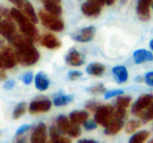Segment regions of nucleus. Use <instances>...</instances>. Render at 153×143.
<instances>
[{"instance_id":"obj_1","label":"nucleus","mask_w":153,"mask_h":143,"mask_svg":"<svg viewBox=\"0 0 153 143\" xmlns=\"http://www.w3.org/2000/svg\"><path fill=\"white\" fill-rule=\"evenodd\" d=\"M10 13L12 18L17 22L22 33L28 36L32 41L39 39V31L34 25V22L30 18H28L22 12L16 8H12Z\"/></svg>"},{"instance_id":"obj_2","label":"nucleus","mask_w":153,"mask_h":143,"mask_svg":"<svg viewBox=\"0 0 153 143\" xmlns=\"http://www.w3.org/2000/svg\"><path fill=\"white\" fill-rule=\"evenodd\" d=\"M15 54L18 62L24 66H30L36 64L39 59V53L33 46L32 42L17 48Z\"/></svg>"},{"instance_id":"obj_3","label":"nucleus","mask_w":153,"mask_h":143,"mask_svg":"<svg viewBox=\"0 0 153 143\" xmlns=\"http://www.w3.org/2000/svg\"><path fill=\"white\" fill-rule=\"evenodd\" d=\"M39 18L42 24L52 31H62L65 28L64 21L58 15L50 13L47 11L40 10L39 12Z\"/></svg>"},{"instance_id":"obj_4","label":"nucleus","mask_w":153,"mask_h":143,"mask_svg":"<svg viewBox=\"0 0 153 143\" xmlns=\"http://www.w3.org/2000/svg\"><path fill=\"white\" fill-rule=\"evenodd\" d=\"M56 124L58 130L65 134H67L73 138H77L78 136L81 135L82 132L78 124H74L73 122H71V120H69L65 116H60L57 117Z\"/></svg>"},{"instance_id":"obj_5","label":"nucleus","mask_w":153,"mask_h":143,"mask_svg":"<svg viewBox=\"0 0 153 143\" xmlns=\"http://www.w3.org/2000/svg\"><path fill=\"white\" fill-rule=\"evenodd\" d=\"M114 111L115 109L111 105L99 106L98 108L95 110V122L101 126L106 127L114 117Z\"/></svg>"},{"instance_id":"obj_6","label":"nucleus","mask_w":153,"mask_h":143,"mask_svg":"<svg viewBox=\"0 0 153 143\" xmlns=\"http://www.w3.org/2000/svg\"><path fill=\"white\" fill-rule=\"evenodd\" d=\"M18 60L15 52L9 47H3L0 51V69H11L14 67Z\"/></svg>"},{"instance_id":"obj_7","label":"nucleus","mask_w":153,"mask_h":143,"mask_svg":"<svg viewBox=\"0 0 153 143\" xmlns=\"http://www.w3.org/2000/svg\"><path fill=\"white\" fill-rule=\"evenodd\" d=\"M153 101V95L152 94H144L141 96L133 105L132 107V113L136 116L141 117L143 113L147 109L150 105L152 103Z\"/></svg>"},{"instance_id":"obj_8","label":"nucleus","mask_w":153,"mask_h":143,"mask_svg":"<svg viewBox=\"0 0 153 143\" xmlns=\"http://www.w3.org/2000/svg\"><path fill=\"white\" fill-rule=\"evenodd\" d=\"M101 5L100 0H86L82 4V12L88 17H95L100 13Z\"/></svg>"},{"instance_id":"obj_9","label":"nucleus","mask_w":153,"mask_h":143,"mask_svg":"<svg viewBox=\"0 0 153 143\" xmlns=\"http://www.w3.org/2000/svg\"><path fill=\"white\" fill-rule=\"evenodd\" d=\"M51 108V102L47 99H41L32 101L30 104L29 111L32 115H38L41 113H46Z\"/></svg>"},{"instance_id":"obj_10","label":"nucleus","mask_w":153,"mask_h":143,"mask_svg":"<svg viewBox=\"0 0 153 143\" xmlns=\"http://www.w3.org/2000/svg\"><path fill=\"white\" fill-rule=\"evenodd\" d=\"M95 33H96V29L94 26H90L87 28H84L82 30H81L80 31H78L77 33H75L73 38L74 40L78 41V42H89L91 41L94 37H95Z\"/></svg>"},{"instance_id":"obj_11","label":"nucleus","mask_w":153,"mask_h":143,"mask_svg":"<svg viewBox=\"0 0 153 143\" xmlns=\"http://www.w3.org/2000/svg\"><path fill=\"white\" fill-rule=\"evenodd\" d=\"M151 3L152 0H138L137 14L143 21H148L151 18Z\"/></svg>"},{"instance_id":"obj_12","label":"nucleus","mask_w":153,"mask_h":143,"mask_svg":"<svg viewBox=\"0 0 153 143\" xmlns=\"http://www.w3.org/2000/svg\"><path fill=\"white\" fill-rule=\"evenodd\" d=\"M16 32V26L11 19H4V21H0V34L6 38L7 40H9L10 38L13 36Z\"/></svg>"},{"instance_id":"obj_13","label":"nucleus","mask_w":153,"mask_h":143,"mask_svg":"<svg viewBox=\"0 0 153 143\" xmlns=\"http://www.w3.org/2000/svg\"><path fill=\"white\" fill-rule=\"evenodd\" d=\"M17 7L28 18H30L34 23L38 22V16H37V14H36V13L34 11L33 6L31 5V4L30 2H28L27 0H21L19 2V4H17Z\"/></svg>"},{"instance_id":"obj_14","label":"nucleus","mask_w":153,"mask_h":143,"mask_svg":"<svg viewBox=\"0 0 153 143\" xmlns=\"http://www.w3.org/2000/svg\"><path fill=\"white\" fill-rule=\"evenodd\" d=\"M47 141V129L44 124H39L32 132L30 142L32 143H43Z\"/></svg>"},{"instance_id":"obj_15","label":"nucleus","mask_w":153,"mask_h":143,"mask_svg":"<svg viewBox=\"0 0 153 143\" xmlns=\"http://www.w3.org/2000/svg\"><path fill=\"white\" fill-rule=\"evenodd\" d=\"M84 61V56L75 49H71L65 56V62L72 66H81Z\"/></svg>"},{"instance_id":"obj_16","label":"nucleus","mask_w":153,"mask_h":143,"mask_svg":"<svg viewBox=\"0 0 153 143\" xmlns=\"http://www.w3.org/2000/svg\"><path fill=\"white\" fill-rule=\"evenodd\" d=\"M134 57V61L135 64H141L144 62H150V61H153V54L149 51L146 50L144 48H140L137 49L134 52L133 55Z\"/></svg>"},{"instance_id":"obj_17","label":"nucleus","mask_w":153,"mask_h":143,"mask_svg":"<svg viewBox=\"0 0 153 143\" xmlns=\"http://www.w3.org/2000/svg\"><path fill=\"white\" fill-rule=\"evenodd\" d=\"M41 45L48 49H57L61 47V41L53 34H45L40 41Z\"/></svg>"},{"instance_id":"obj_18","label":"nucleus","mask_w":153,"mask_h":143,"mask_svg":"<svg viewBox=\"0 0 153 143\" xmlns=\"http://www.w3.org/2000/svg\"><path fill=\"white\" fill-rule=\"evenodd\" d=\"M124 121L122 119H114L109 122V124L105 127L104 133L107 135H115L118 133L124 128Z\"/></svg>"},{"instance_id":"obj_19","label":"nucleus","mask_w":153,"mask_h":143,"mask_svg":"<svg viewBox=\"0 0 153 143\" xmlns=\"http://www.w3.org/2000/svg\"><path fill=\"white\" fill-rule=\"evenodd\" d=\"M112 72H113L117 82L124 83V82H127L129 74H128V71H127L126 67H125L123 65H117L113 68Z\"/></svg>"},{"instance_id":"obj_20","label":"nucleus","mask_w":153,"mask_h":143,"mask_svg":"<svg viewBox=\"0 0 153 143\" xmlns=\"http://www.w3.org/2000/svg\"><path fill=\"white\" fill-rule=\"evenodd\" d=\"M42 2L47 12L58 16L62 13V7L59 4V2L56 0H42Z\"/></svg>"},{"instance_id":"obj_21","label":"nucleus","mask_w":153,"mask_h":143,"mask_svg":"<svg viewBox=\"0 0 153 143\" xmlns=\"http://www.w3.org/2000/svg\"><path fill=\"white\" fill-rule=\"evenodd\" d=\"M35 86L40 91H45L49 87V81L43 73H39L35 76Z\"/></svg>"},{"instance_id":"obj_22","label":"nucleus","mask_w":153,"mask_h":143,"mask_svg":"<svg viewBox=\"0 0 153 143\" xmlns=\"http://www.w3.org/2000/svg\"><path fill=\"white\" fill-rule=\"evenodd\" d=\"M71 122H73L75 124H83L89 117V114L86 111H82V110H76L74 111L70 114L69 116Z\"/></svg>"},{"instance_id":"obj_23","label":"nucleus","mask_w":153,"mask_h":143,"mask_svg":"<svg viewBox=\"0 0 153 143\" xmlns=\"http://www.w3.org/2000/svg\"><path fill=\"white\" fill-rule=\"evenodd\" d=\"M105 66L100 63H91L86 68L87 73L93 76H101L105 73Z\"/></svg>"},{"instance_id":"obj_24","label":"nucleus","mask_w":153,"mask_h":143,"mask_svg":"<svg viewBox=\"0 0 153 143\" xmlns=\"http://www.w3.org/2000/svg\"><path fill=\"white\" fill-rule=\"evenodd\" d=\"M151 136V133L149 131H140L133 136H131L129 142L130 143H143L145 142L148 138Z\"/></svg>"},{"instance_id":"obj_25","label":"nucleus","mask_w":153,"mask_h":143,"mask_svg":"<svg viewBox=\"0 0 153 143\" xmlns=\"http://www.w3.org/2000/svg\"><path fill=\"white\" fill-rule=\"evenodd\" d=\"M50 138H51V142L55 143H69L70 140L66 139L65 137H63L62 135H60L57 132V129L56 127H51L50 128Z\"/></svg>"},{"instance_id":"obj_26","label":"nucleus","mask_w":153,"mask_h":143,"mask_svg":"<svg viewBox=\"0 0 153 143\" xmlns=\"http://www.w3.org/2000/svg\"><path fill=\"white\" fill-rule=\"evenodd\" d=\"M142 126V123L140 120H131L129 122L126 123V126H125V131L127 134H133L134 133H135L140 127Z\"/></svg>"},{"instance_id":"obj_27","label":"nucleus","mask_w":153,"mask_h":143,"mask_svg":"<svg viewBox=\"0 0 153 143\" xmlns=\"http://www.w3.org/2000/svg\"><path fill=\"white\" fill-rule=\"evenodd\" d=\"M74 97L71 95H61L54 99V105L56 107H63L73 101Z\"/></svg>"},{"instance_id":"obj_28","label":"nucleus","mask_w":153,"mask_h":143,"mask_svg":"<svg viewBox=\"0 0 153 143\" xmlns=\"http://www.w3.org/2000/svg\"><path fill=\"white\" fill-rule=\"evenodd\" d=\"M132 102V99L128 96H118L116 100L117 108H127Z\"/></svg>"},{"instance_id":"obj_29","label":"nucleus","mask_w":153,"mask_h":143,"mask_svg":"<svg viewBox=\"0 0 153 143\" xmlns=\"http://www.w3.org/2000/svg\"><path fill=\"white\" fill-rule=\"evenodd\" d=\"M26 107H26V103H24V102H22V103L18 104L17 107H15L14 111H13V119L17 120L22 116H23L25 111H26Z\"/></svg>"},{"instance_id":"obj_30","label":"nucleus","mask_w":153,"mask_h":143,"mask_svg":"<svg viewBox=\"0 0 153 143\" xmlns=\"http://www.w3.org/2000/svg\"><path fill=\"white\" fill-rule=\"evenodd\" d=\"M88 91L93 95H100V94H105V92L107 90L102 83H99V84H96V85L91 87L90 89H88Z\"/></svg>"},{"instance_id":"obj_31","label":"nucleus","mask_w":153,"mask_h":143,"mask_svg":"<svg viewBox=\"0 0 153 143\" xmlns=\"http://www.w3.org/2000/svg\"><path fill=\"white\" fill-rule=\"evenodd\" d=\"M141 118H143L145 122H149V121L153 120V101L150 105V107L147 108V110L143 113Z\"/></svg>"},{"instance_id":"obj_32","label":"nucleus","mask_w":153,"mask_h":143,"mask_svg":"<svg viewBox=\"0 0 153 143\" xmlns=\"http://www.w3.org/2000/svg\"><path fill=\"white\" fill-rule=\"evenodd\" d=\"M123 94H124V90H113L105 92V99H112L114 97H118Z\"/></svg>"},{"instance_id":"obj_33","label":"nucleus","mask_w":153,"mask_h":143,"mask_svg":"<svg viewBox=\"0 0 153 143\" xmlns=\"http://www.w3.org/2000/svg\"><path fill=\"white\" fill-rule=\"evenodd\" d=\"M114 117L124 120L125 117H126V108H117V110L114 111Z\"/></svg>"},{"instance_id":"obj_34","label":"nucleus","mask_w":153,"mask_h":143,"mask_svg":"<svg viewBox=\"0 0 153 143\" xmlns=\"http://www.w3.org/2000/svg\"><path fill=\"white\" fill-rule=\"evenodd\" d=\"M97 123L95 121H85L83 123V126L84 128L87 130V131H92V130H95L97 128Z\"/></svg>"},{"instance_id":"obj_35","label":"nucleus","mask_w":153,"mask_h":143,"mask_svg":"<svg viewBox=\"0 0 153 143\" xmlns=\"http://www.w3.org/2000/svg\"><path fill=\"white\" fill-rule=\"evenodd\" d=\"M99 106H100V104H99L98 102L93 101V100H91V101H89V102L86 103L85 107H86L88 110H90L91 112H95V110L98 108Z\"/></svg>"},{"instance_id":"obj_36","label":"nucleus","mask_w":153,"mask_h":143,"mask_svg":"<svg viewBox=\"0 0 153 143\" xmlns=\"http://www.w3.org/2000/svg\"><path fill=\"white\" fill-rule=\"evenodd\" d=\"M82 76V73L79 71H71L68 73V77L70 80H77Z\"/></svg>"},{"instance_id":"obj_37","label":"nucleus","mask_w":153,"mask_h":143,"mask_svg":"<svg viewBox=\"0 0 153 143\" xmlns=\"http://www.w3.org/2000/svg\"><path fill=\"white\" fill-rule=\"evenodd\" d=\"M145 82L147 85L153 87V72H149L145 74Z\"/></svg>"},{"instance_id":"obj_38","label":"nucleus","mask_w":153,"mask_h":143,"mask_svg":"<svg viewBox=\"0 0 153 143\" xmlns=\"http://www.w3.org/2000/svg\"><path fill=\"white\" fill-rule=\"evenodd\" d=\"M32 79H33V76H32V73H26L22 76V82H23L26 85L30 84Z\"/></svg>"},{"instance_id":"obj_39","label":"nucleus","mask_w":153,"mask_h":143,"mask_svg":"<svg viewBox=\"0 0 153 143\" xmlns=\"http://www.w3.org/2000/svg\"><path fill=\"white\" fill-rule=\"evenodd\" d=\"M30 129V125H22V126H21L18 130H17V132H16V136H21V135H22L24 133H26V132H28L29 130Z\"/></svg>"},{"instance_id":"obj_40","label":"nucleus","mask_w":153,"mask_h":143,"mask_svg":"<svg viewBox=\"0 0 153 143\" xmlns=\"http://www.w3.org/2000/svg\"><path fill=\"white\" fill-rule=\"evenodd\" d=\"M0 15L5 17V19H11V13L4 7H0Z\"/></svg>"},{"instance_id":"obj_41","label":"nucleus","mask_w":153,"mask_h":143,"mask_svg":"<svg viewBox=\"0 0 153 143\" xmlns=\"http://www.w3.org/2000/svg\"><path fill=\"white\" fill-rule=\"evenodd\" d=\"M14 86V82L13 81H7V82H5L4 84V89L6 90H11L13 89Z\"/></svg>"},{"instance_id":"obj_42","label":"nucleus","mask_w":153,"mask_h":143,"mask_svg":"<svg viewBox=\"0 0 153 143\" xmlns=\"http://www.w3.org/2000/svg\"><path fill=\"white\" fill-rule=\"evenodd\" d=\"M6 79V73L4 70H0V80H5Z\"/></svg>"},{"instance_id":"obj_43","label":"nucleus","mask_w":153,"mask_h":143,"mask_svg":"<svg viewBox=\"0 0 153 143\" xmlns=\"http://www.w3.org/2000/svg\"><path fill=\"white\" fill-rule=\"evenodd\" d=\"M115 1L116 0H105V4L108 5H112V4H114Z\"/></svg>"},{"instance_id":"obj_44","label":"nucleus","mask_w":153,"mask_h":143,"mask_svg":"<svg viewBox=\"0 0 153 143\" xmlns=\"http://www.w3.org/2000/svg\"><path fill=\"white\" fill-rule=\"evenodd\" d=\"M80 142H96L92 140H82L80 141Z\"/></svg>"},{"instance_id":"obj_45","label":"nucleus","mask_w":153,"mask_h":143,"mask_svg":"<svg viewBox=\"0 0 153 143\" xmlns=\"http://www.w3.org/2000/svg\"><path fill=\"white\" fill-rule=\"evenodd\" d=\"M9 1H11L12 3H13V4H15L17 5V4H19V2H20L21 0H9Z\"/></svg>"},{"instance_id":"obj_46","label":"nucleus","mask_w":153,"mask_h":143,"mask_svg":"<svg viewBox=\"0 0 153 143\" xmlns=\"http://www.w3.org/2000/svg\"><path fill=\"white\" fill-rule=\"evenodd\" d=\"M150 47H151L152 50L153 51V39H152V40H151V42H150Z\"/></svg>"},{"instance_id":"obj_47","label":"nucleus","mask_w":153,"mask_h":143,"mask_svg":"<svg viewBox=\"0 0 153 143\" xmlns=\"http://www.w3.org/2000/svg\"><path fill=\"white\" fill-rule=\"evenodd\" d=\"M3 45H4V41H3L2 39H0V47H1Z\"/></svg>"},{"instance_id":"obj_48","label":"nucleus","mask_w":153,"mask_h":143,"mask_svg":"<svg viewBox=\"0 0 153 143\" xmlns=\"http://www.w3.org/2000/svg\"><path fill=\"white\" fill-rule=\"evenodd\" d=\"M100 3L102 4V5H103V4H105V0H100Z\"/></svg>"},{"instance_id":"obj_49","label":"nucleus","mask_w":153,"mask_h":143,"mask_svg":"<svg viewBox=\"0 0 153 143\" xmlns=\"http://www.w3.org/2000/svg\"><path fill=\"white\" fill-rule=\"evenodd\" d=\"M151 6L153 8V0H152V3H151Z\"/></svg>"},{"instance_id":"obj_50","label":"nucleus","mask_w":153,"mask_h":143,"mask_svg":"<svg viewBox=\"0 0 153 143\" xmlns=\"http://www.w3.org/2000/svg\"><path fill=\"white\" fill-rule=\"evenodd\" d=\"M56 1H57V2H60V0H56Z\"/></svg>"},{"instance_id":"obj_51","label":"nucleus","mask_w":153,"mask_h":143,"mask_svg":"<svg viewBox=\"0 0 153 143\" xmlns=\"http://www.w3.org/2000/svg\"><path fill=\"white\" fill-rule=\"evenodd\" d=\"M151 142H153V139H152V141H151Z\"/></svg>"},{"instance_id":"obj_52","label":"nucleus","mask_w":153,"mask_h":143,"mask_svg":"<svg viewBox=\"0 0 153 143\" xmlns=\"http://www.w3.org/2000/svg\"><path fill=\"white\" fill-rule=\"evenodd\" d=\"M0 21H1V15H0Z\"/></svg>"}]
</instances>
